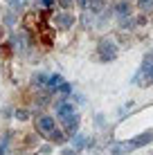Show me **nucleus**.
Listing matches in <instances>:
<instances>
[{
  "label": "nucleus",
  "mask_w": 153,
  "mask_h": 155,
  "mask_svg": "<svg viewBox=\"0 0 153 155\" xmlns=\"http://www.w3.org/2000/svg\"><path fill=\"white\" fill-rule=\"evenodd\" d=\"M5 23H7V25H14V23H16V16H14V12H9L7 16H5Z\"/></svg>",
  "instance_id": "obj_23"
},
{
  "label": "nucleus",
  "mask_w": 153,
  "mask_h": 155,
  "mask_svg": "<svg viewBox=\"0 0 153 155\" xmlns=\"http://www.w3.org/2000/svg\"><path fill=\"white\" fill-rule=\"evenodd\" d=\"M56 90H59V92L61 94H70L72 92V88H70V83H65V81H63L61 85H59V88H56Z\"/></svg>",
  "instance_id": "obj_19"
},
{
  "label": "nucleus",
  "mask_w": 153,
  "mask_h": 155,
  "mask_svg": "<svg viewBox=\"0 0 153 155\" xmlns=\"http://www.w3.org/2000/svg\"><path fill=\"white\" fill-rule=\"evenodd\" d=\"M61 155H77V151H75V148H65Z\"/></svg>",
  "instance_id": "obj_25"
},
{
  "label": "nucleus",
  "mask_w": 153,
  "mask_h": 155,
  "mask_svg": "<svg viewBox=\"0 0 153 155\" xmlns=\"http://www.w3.org/2000/svg\"><path fill=\"white\" fill-rule=\"evenodd\" d=\"M63 126H65V135H72L75 137L77 133H79V115H70L68 119H63Z\"/></svg>",
  "instance_id": "obj_5"
},
{
  "label": "nucleus",
  "mask_w": 153,
  "mask_h": 155,
  "mask_svg": "<svg viewBox=\"0 0 153 155\" xmlns=\"http://www.w3.org/2000/svg\"><path fill=\"white\" fill-rule=\"evenodd\" d=\"M61 83H63L61 74H52V77H47V88H50V90H56Z\"/></svg>",
  "instance_id": "obj_12"
},
{
  "label": "nucleus",
  "mask_w": 153,
  "mask_h": 155,
  "mask_svg": "<svg viewBox=\"0 0 153 155\" xmlns=\"http://www.w3.org/2000/svg\"><path fill=\"white\" fill-rule=\"evenodd\" d=\"M14 117H16L18 121H27V119H29V110H25V108H16V110H14Z\"/></svg>",
  "instance_id": "obj_14"
},
{
  "label": "nucleus",
  "mask_w": 153,
  "mask_h": 155,
  "mask_svg": "<svg viewBox=\"0 0 153 155\" xmlns=\"http://www.w3.org/2000/svg\"><path fill=\"white\" fill-rule=\"evenodd\" d=\"M0 47H2V56H12V52H14V50H12V47H14L12 43H2Z\"/></svg>",
  "instance_id": "obj_18"
},
{
  "label": "nucleus",
  "mask_w": 153,
  "mask_h": 155,
  "mask_svg": "<svg viewBox=\"0 0 153 155\" xmlns=\"http://www.w3.org/2000/svg\"><path fill=\"white\" fill-rule=\"evenodd\" d=\"M131 151H135V146L131 142H122V144H115L113 148H110V153L113 155H124V153H131Z\"/></svg>",
  "instance_id": "obj_7"
},
{
  "label": "nucleus",
  "mask_w": 153,
  "mask_h": 155,
  "mask_svg": "<svg viewBox=\"0 0 153 155\" xmlns=\"http://www.w3.org/2000/svg\"><path fill=\"white\" fill-rule=\"evenodd\" d=\"M41 43L43 45H54V29H50V27H41Z\"/></svg>",
  "instance_id": "obj_8"
},
{
  "label": "nucleus",
  "mask_w": 153,
  "mask_h": 155,
  "mask_svg": "<svg viewBox=\"0 0 153 155\" xmlns=\"http://www.w3.org/2000/svg\"><path fill=\"white\" fill-rule=\"evenodd\" d=\"M32 83L36 85V88H43V85H47V77L43 72H38V74H34V79H32Z\"/></svg>",
  "instance_id": "obj_13"
},
{
  "label": "nucleus",
  "mask_w": 153,
  "mask_h": 155,
  "mask_svg": "<svg viewBox=\"0 0 153 155\" xmlns=\"http://www.w3.org/2000/svg\"><path fill=\"white\" fill-rule=\"evenodd\" d=\"M138 7L142 12H151L153 9V0H138Z\"/></svg>",
  "instance_id": "obj_16"
},
{
  "label": "nucleus",
  "mask_w": 153,
  "mask_h": 155,
  "mask_svg": "<svg viewBox=\"0 0 153 155\" xmlns=\"http://www.w3.org/2000/svg\"><path fill=\"white\" fill-rule=\"evenodd\" d=\"M50 153H52V146H50V144H45V146L38 148V155H50Z\"/></svg>",
  "instance_id": "obj_21"
},
{
  "label": "nucleus",
  "mask_w": 153,
  "mask_h": 155,
  "mask_svg": "<svg viewBox=\"0 0 153 155\" xmlns=\"http://www.w3.org/2000/svg\"><path fill=\"white\" fill-rule=\"evenodd\" d=\"M43 5H45V7H52V5H54V0H43Z\"/></svg>",
  "instance_id": "obj_26"
},
{
  "label": "nucleus",
  "mask_w": 153,
  "mask_h": 155,
  "mask_svg": "<svg viewBox=\"0 0 153 155\" xmlns=\"http://www.w3.org/2000/svg\"><path fill=\"white\" fill-rule=\"evenodd\" d=\"M9 140H12V133H7V135L2 137V142H0V155L7 153V144H9Z\"/></svg>",
  "instance_id": "obj_17"
},
{
  "label": "nucleus",
  "mask_w": 153,
  "mask_h": 155,
  "mask_svg": "<svg viewBox=\"0 0 153 155\" xmlns=\"http://www.w3.org/2000/svg\"><path fill=\"white\" fill-rule=\"evenodd\" d=\"M54 23L59 25V29H72V25H75V16H72L70 12H61L54 18Z\"/></svg>",
  "instance_id": "obj_4"
},
{
  "label": "nucleus",
  "mask_w": 153,
  "mask_h": 155,
  "mask_svg": "<svg viewBox=\"0 0 153 155\" xmlns=\"http://www.w3.org/2000/svg\"><path fill=\"white\" fill-rule=\"evenodd\" d=\"M115 12H117V16H122V18H128V16H131V5H128V0H122V2H117Z\"/></svg>",
  "instance_id": "obj_11"
},
{
  "label": "nucleus",
  "mask_w": 153,
  "mask_h": 155,
  "mask_svg": "<svg viewBox=\"0 0 153 155\" xmlns=\"http://www.w3.org/2000/svg\"><path fill=\"white\" fill-rule=\"evenodd\" d=\"M9 5H12V12H20L23 9V0H9Z\"/></svg>",
  "instance_id": "obj_20"
},
{
  "label": "nucleus",
  "mask_w": 153,
  "mask_h": 155,
  "mask_svg": "<svg viewBox=\"0 0 153 155\" xmlns=\"http://www.w3.org/2000/svg\"><path fill=\"white\" fill-rule=\"evenodd\" d=\"M77 5H79V7H81V9H83V12H86V9H88V0H77Z\"/></svg>",
  "instance_id": "obj_24"
},
{
  "label": "nucleus",
  "mask_w": 153,
  "mask_h": 155,
  "mask_svg": "<svg viewBox=\"0 0 153 155\" xmlns=\"http://www.w3.org/2000/svg\"><path fill=\"white\" fill-rule=\"evenodd\" d=\"M36 130L41 133V135H50L52 130H54V117H38L36 119Z\"/></svg>",
  "instance_id": "obj_2"
},
{
  "label": "nucleus",
  "mask_w": 153,
  "mask_h": 155,
  "mask_svg": "<svg viewBox=\"0 0 153 155\" xmlns=\"http://www.w3.org/2000/svg\"><path fill=\"white\" fill-rule=\"evenodd\" d=\"M97 50H99V58H101V61H113V58H117V47H115V43L108 41V38L99 41Z\"/></svg>",
  "instance_id": "obj_1"
},
{
  "label": "nucleus",
  "mask_w": 153,
  "mask_h": 155,
  "mask_svg": "<svg viewBox=\"0 0 153 155\" xmlns=\"http://www.w3.org/2000/svg\"><path fill=\"white\" fill-rule=\"evenodd\" d=\"M59 5H61V9H70L75 5V0H59Z\"/></svg>",
  "instance_id": "obj_22"
},
{
  "label": "nucleus",
  "mask_w": 153,
  "mask_h": 155,
  "mask_svg": "<svg viewBox=\"0 0 153 155\" xmlns=\"http://www.w3.org/2000/svg\"><path fill=\"white\" fill-rule=\"evenodd\" d=\"M83 146H88V140H86V135H75V151H79V148H83Z\"/></svg>",
  "instance_id": "obj_15"
},
{
  "label": "nucleus",
  "mask_w": 153,
  "mask_h": 155,
  "mask_svg": "<svg viewBox=\"0 0 153 155\" xmlns=\"http://www.w3.org/2000/svg\"><path fill=\"white\" fill-rule=\"evenodd\" d=\"M149 142H153V133H144V135H140V137H135V140H131V144H133L135 148L146 146Z\"/></svg>",
  "instance_id": "obj_10"
},
{
  "label": "nucleus",
  "mask_w": 153,
  "mask_h": 155,
  "mask_svg": "<svg viewBox=\"0 0 153 155\" xmlns=\"http://www.w3.org/2000/svg\"><path fill=\"white\" fill-rule=\"evenodd\" d=\"M23 27L25 29H36L38 27V16H36L34 12H27L25 18H23Z\"/></svg>",
  "instance_id": "obj_6"
},
{
  "label": "nucleus",
  "mask_w": 153,
  "mask_h": 155,
  "mask_svg": "<svg viewBox=\"0 0 153 155\" xmlns=\"http://www.w3.org/2000/svg\"><path fill=\"white\" fill-rule=\"evenodd\" d=\"M56 117L63 121V119H68L70 115H75V106H72V101H56Z\"/></svg>",
  "instance_id": "obj_3"
},
{
  "label": "nucleus",
  "mask_w": 153,
  "mask_h": 155,
  "mask_svg": "<svg viewBox=\"0 0 153 155\" xmlns=\"http://www.w3.org/2000/svg\"><path fill=\"white\" fill-rule=\"evenodd\" d=\"M47 140H50L52 144H65L68 135H65V133H63V130H56V128H54V130H52L50 135H47Z\"/></svg>",
  "instance_id": "obj_9"
}]
</instances>
